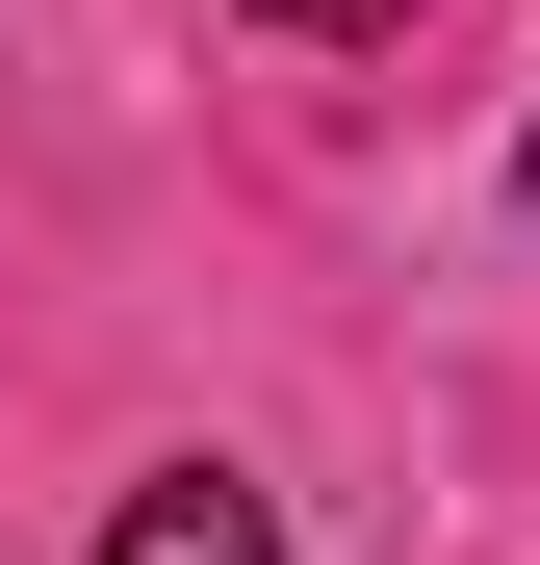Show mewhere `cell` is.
<instances>
[{"label": "cell", "instance_id": "6da1fadb", "mask_svg": "<svg viewBox=\"0 0 540 565\" xmlns=\"http://www.w3.org/2000/svg\"><path fill=\"white\" fill-rule=\"evenodd\" d=\"M104 565H284V514H257L232 462H155V489L104 514Z\"/></svg>", "mask_w": 540, "mask_h": 565}, {"label": "cell", "instance_id": "3957f363", "mask_svg": "<svg viewBox=\"0 0 540 565\" xmlns=\"http://www.w3.org/2000/svg\"><path fill=\"white\" fill-rule=\"evenodd\" d=\"M515 206H540V129H515Z\"/></svg>", "mask_w": 540, "mask_h": 565}, {"label": "cell", "instance_id": "7a4b0ae2", "mask_svg": "<svg viewBox=\"0 0 540 565\" xmlns=\"http://www.w3.org/2000/svg\"><path fill=\"white\" fill-rule=\"evenodd\" d=\"M257 26H387V0H257Z\"/></svg>", "mask_w": 540, "mask_h": 565}]
</instances>
